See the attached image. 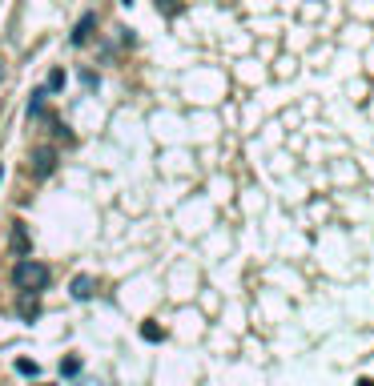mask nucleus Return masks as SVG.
<instances>
[{
    "label": "nucleus",
    "mask_w": 374,
    "mask_h": 386,
    "mask_svg": "<svg viewBox=\"0 0 374 386\" xmlns=\"http://www.w3.org/2000/svg\"><path fill=\"white\" fill-rule=\"evenodd\" d=\"M52 169H57V149H48V145L32 149V157H28V173H32V177H48Z\"/></svg>",
    "instance_id": "2"
},
{
    "label": "nucleus",
    "mask_w": 374,
    "mask_h": 386,
    "mask_svg": "<svg viewBox=\"0 0 374 386\" xmlns=\"http://www.w3.org/2000/svg\"><path fill=\"white\" fill-rule=\"evenodd\" d=\"M93 278H89V273H77V278H72V298H77V302H89V298H93Z\"/></svg>",
    "instance_id": "4"
},
{
    "label": "nucleus",
    "mask_w": 374,
    "mask_h": 386,
    "mask_svg": "<svg viewBox=\"0 0 374 386\" xmlns=\"http://www.w3.org/2000/svg\"><path fill=\"white\" fill-rule=\"evenodd\" d=\"M17 370H21V374H28V378H37V374H41V366L28 363V358H17Z\"/></svg>",
    "instance_id": "11"
},
{
    "label": "nucleus",
    "mask_w": 374,
    "mask_h": 386,
    "mask_svg": "<svg viewBox=\"0 0 374 386\" xmlns=\"http://www.w3.org/2000/svg\"><path fill=\"white\" fill-rule=\"evenodd\" d=\"M121 4H129V0H121Z\"/></svg>",
    "instance_id": "14"
},
{
    "label": "nucleus",
    "mask_w": 374,
    "mask_h": 386,
    "mask_svg": "<svg viewBox=\"0 0 374 386\" xmlns=\"http://www.w3.org/2000/svg\"><path fill=\"white\" fill-rule=\"evenodd\" d=\"M48 93H57V89H65V68H52L48 73V85H45Z\"/></svg>",
    "instance_id": "9"
},
{
    "label": "nucleus",
    "mask_w": 374,
    "mask_h": 386,
    "mask_svg": "<svg viewBox=\"0 0 374 386\" xmlns=\"http://www.w3.org/2000/svg\"><path fill=\"white\" fill-rule=\"evenodd\" d=\"M12 282H17V290H24V294H37V290L48 286V266L32 262V258H21L17 270H12Z\"/></svg>",
    "instance_id": "1"
},
{
    "label": "nucleus",
    "mask_w": 374,
    "mask_h": 386,
    "mask_svg": "<svg viewBox=\"0 0 374 386\" xmlns=\"http://www.w3.org/2000/svg\"><path fill=\"white\" fill-rule=\"evenodd\" d=\"M358 386H374V383H371V378H358Z\"/></svg>",
    "instance_id": "12"
},
{
    "label": "nucleus",
    "mask_w": 374,
    "mask_h": 386,
    "mask_svg": "<svg viewBox=\"0 0 374 386\" xmlns=\"http://www.w3.org/2000/svg\"><path fill=\"white\" fill-rule=\"evenodd\" d=\"M0 77H4V68H0Z\"/></svg>",
    "instance_id": "15"
},
{
    "label": "nucleus",
    "mask_w": 374,
    "mask_h": 386,
    "mask_svg": "<svg viewBox=\"0 0 374 386\" xmlns=\"http://www.w3.org/2000/svg\"><path fill=\"white\" fill-rule=\"evenodd\" d=\"M61 374H65V378L81 374V358H77V354H72V358H65V363H61Z\"/></svg>",
    "instance_id": "10"
},
{
    "label": "nucleus",
    "mask_w": 374,
    "mask_h": 386,
    "mask_svg": "<svg viewBox=\"0 0 374 386\" xmlns=\"http://www.w3.org/2000/svg\"><path fill=\"white\" fill-rule=\"evenodd\" d=\"M81 386H101V383H81Z\"/></svg>",
    "instance_id": "13"
},
{
    "label": "nucleus",
    "mask_w": 374,
    "mask_h": 386,
    "mask_svg": "<svg viewBox=\"0 0 374 386\" xmlns=\"http://www.w3.org/2000/svg\"><path fill=\"white\" fill-rule=\"evenodd\" d=\"M17 310H21V318H24V322H32L37 314H41V302H37V294H24Z\"/></svg>",
    "instance_id": "5"
},
{
    "label": "nucleus",
    "mask_w": 374,
    "mask_h": 386,
    "mask_svg": "<svg viewBox=\"0 0 374 386\" xmlns=\"http://www.w3.org/2000/svg\"><path fill=\"white\" fill-rule=\"evenodd\" d=\"M141 338H145V342H161L165 334H161V326H157V322H145V326H141Z\"/></svg>",
    "instance_id": "8"
},
{
    "label": "nucleus",
    "mask_w": 374,
    "mask_h": 386,
    "mask_svg": "<svg viewBox=\"0 0 374 386\" xmlns=\"http://www.w3.org/2000/svg\"><path fill=\"white\" fill-rule=\"evenodd\" d=\"M12 250L21 253H28V233H24V222H17V229H12Z\"/></svg>",
    "instance_id": "6"
},
{
    "label": "nucleus",
    "mask_w": 374,
    "mask_h": 386,
    "mask_svg": "<svg viewBox=\"0 0 374 386\" xmlns=\"http://www.w3.org/2000/svg\"><path fill=\"white\" fill-rule=\"evenodd\" d=\"M93 28H97V12H85V17L77 21V28H72V45H89Z\"/></svg>",
    "instance_id": "3"
},
{
    "label": "nucleus",
    "mask_w": 374,
    "mask_h": 386,
    "mask_svg": "<svg viewBox=\"0 0 374 386\" xmlns=\"http://www.w3.org/2000/svg\"><path fill=\"white\" fill-rule=\"evenodd\" d=\"M45 97H48V89H32V97H28V117H37L45 109Z\"/></svg>",
    "instance_id": "7"
}]
</instances>
